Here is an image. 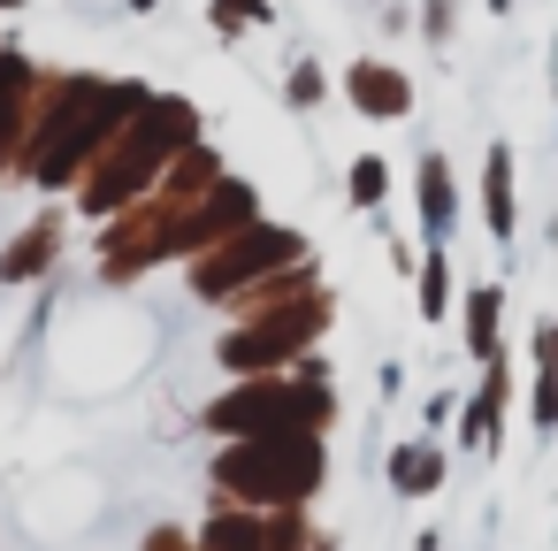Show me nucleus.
I'll use <instances>...</instances> for the list:
<instances>
[{"label": "nucleus", "mask_w": 558, "mask_h": 551, "mask_svg": "<svg viewBox=\"0 0 558 551\" xmlns=\"http://www.w3.org/2000/svg\"><path fill=\"white\" fill-rule=\"evenodd\" d=\"M497 314H505L497 284H474V291H466V352H474V360H497Z\"/></svg>", "instance_id": "6"}, {"label": "nucleus", "mask_w": 558, "mask_h": 551, "mask_svg": "<svg viewBox=\"0 0 558 551\" xmlns=\"http://www.w3.org/2000/svg\"><path fill=\"white\" fill-rule=\"evenodd\" d=\"M47 261H54V223H39L9 261H0V276H32V268H47Z\"/></svg>", "instance_id": "11"}, {"label": "nucleus", "mask_w": 558, "mask_h": 551, "mask_svg": "<svg viewBox=\"0 0 558 551\" xmlns=\"http://www.w3.org/2000/svg\"><path fill=\"white\" fill-rule=\"evenodd\" d=\"M535 429H558V322L535 330Z\"/></svg>", "instance_id": "5"}, {"label": "nucleus", "mask_w": 558, "mask_h": 551, "mask_svg": "<svg viewBox=\"0 0 558 551\" xmlns=\"http://www.w3.org/2000/svg\"><path fill=\"white\" fill-rule=\"evenodd\" d=\"M0 9H24V0H0Z\"/></svg>", "instance_id": "16"}, {"label": "nucleus", "mask_w": 558, "mask_h": 551, "mask_svg": "<svg viewBox=\"0 0 558 551\" xmlns=\"http://www.w3.org/2000/svg\"><path fill=\"white\" fill-rule=\"evenodd\" d=\"M344 100L360 116H375V123H405L413 116V77L390 70V62H352L344 70Z\"/></svg>", "instance_id": "2"}, {"label": "nucleus", "mask_w": 558, "mask_h": 551, "mask_svg": "<svg viewBox=\"0 0 558 551\" xmlns=\"http://www.w3.org/2000/svg\"><path fill=\"white\" fill-rule=\"evenodd\" d=\"M497 406H505V375L489 368V383L474 391V406H466V444H489V421H497Z\"/></svg>", "instance_id": "10"}, {"label": "nucleus", "mask_w": 558, "mask_h": 551, "mask_svg": "<svg viewBox=\"0 0 558 551\" xmlns=\"http://www.w3.org/2000/svg\"><path fill=\"white\" fill-rule=\"evenodd\" d=\"M192 123H199V116H192L184 100H154V108H146V123H131V139H116V154H108V169L93 177L85 207H93V215H108V207H123L131 192H146V177H154L184 139H192Z\"/></svg>", "instance_id": "1"}, {"label": "nucleus", "mask_w": 558, "mask_h": 551, "mask_svg": "<svg viewBox=\"0 0 558 551\" xmlns=\"http://www.w3.org/2000/svg\"><path fill=\"white\" fill-rule=\"evenodd\" d=\"M413 184H421V230H428V245H451V223H459V184H451V161H444V154H421Z\"/></svg>", "instance_id": "3"}, {"label": "nucleus", "mask_w": 558, "mask_h": 551, "mask_svg": "<svg viewBox=\"0 0 558 551\" xmlns=\"http://www.w3.org/2000/svg\"><path fill=\"white\" fill-rule=\"evenodd\" d=\"M390 482H398L405 498H421V490H436V482H444V452H428V444H413V452H398V459H390Z\"/></svg>", "instance_id": "8"}, {"label": "nucleus", "mask_w": 558, "mask_h": 551, "mask_svg": "<svg viewBox=\"0 0 558 551\" xmlns=\"http://www.w3.org/2000/svg\"><path fill=\"white\" fill-rule=\"evenodd\" d=\"M245 24H276V0H215V32L238 39Z\"/></svg>", "instance_id": "9"}, {"label": "nucleus", "mask_w": 558, "mask_h": 551, "mask_svg": "<svg viewBox=\"0 0 558 551\" xmlns=\"http://www.w3.org/2000/svg\"><path fill=\"white\" fill-rule=\"evenodd\" d=\"M444 314H451V253L428 245V261H421V322H444Z\"/></svg>", "instance_id": "7"}, {"label": "nucleus", "mask_w": 558, "mask_h": 551, "mask_svg": "<svg viewBox=\"0 0 558 551\" xmlns=\"http://www.w3.org/2000/svg\"><path fill=\"white\" fill-rule=\"evenodd\" d=\"M154 9H161V0H131V16H154Z\"/></svg>", "instance_id": "15"}, {"label": "nucleus", "mask_w": 558, "mask_h": 551, "mask_svg": "<svg viewBox=\"0 0 558 551\" xmlns=\"http://www.w3.org/2000/svg\"><path fill=\"white\" fill-rule=\"evenodd\" d=\"M383 192H390L383 154H360V161H352V207H383Z\"/></svg>", "instance_id": "12"}, {"label": "nucleus", "mask_w": 558, "mask_h": 551, "mask_svg": "<svg viewBox=\"0 0 558 551\" xmlns=\"http://www.w3.org/2000/svg\"><path fill=\"white\" fill-rule=\"evenodd\" d=\"M421 32H428V39L451 32V0H428V9H421Z\"/></svg>", "instance_id": "14"}, {"label": "nucleus", "mask_w": 558, "mask_h": 551, "mask_svg": "<svg viewBox=\"0 0 558 551\" xmlns=\"http://www.w3.org/2000/svg\"><path fill=\"white\" fill-rule=\"evenodd\" d=\"M482 223H489V238H497V245H505V238H512V223H520V215H512V146H505V139L482 154Z\"/></svg>", "instance_id": "4"}, {"label": "nucleus", "mask_w": 558, "mask_h": 551, "mask_svg": "<svg viewBox=\"0 0 558 551\" xmlns=\"http://www.w3.org/2000/svg\"><path fill=\"white\" fill-rule=\"evenodd\" d=\"M283 100H291V108H314V100H322V70H314V62H299V70H291V85H283Z\"/></svg>", "instance_id": "13"}]
</instances>
